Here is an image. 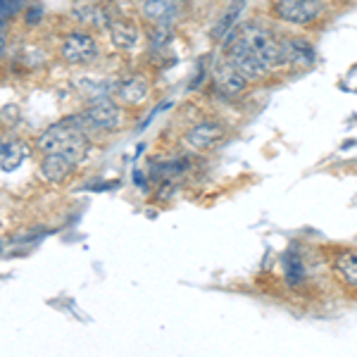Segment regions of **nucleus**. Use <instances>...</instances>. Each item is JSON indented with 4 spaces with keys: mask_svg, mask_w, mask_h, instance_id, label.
<instances>
[{
    "mask_svg": "<svg viewBox=\"0 0 357 357\" xmlns=\"http://www.w3.org/2000/svg\"><path fill=\"white\" fill-rule=\"evenodd\" d=\"M36 148L45 153H55L67 158L74 167L82 165L84 158L91 151V138L86 136L84 126L77 117L62 119V122L50 124L41 136L36 138Z\"/></svg>",
    "mask_w": 357,
    "mask_h": 357,
    "instance_id": "obj_1",
    "label": "nucleus"
},
{
    "mask_svg": "<svg viewBox=\"0 0 357 357\" xmlns=\"http://www.w3.org/2000/svg\"><path fill=\"white\" fill-rule=\"evenodd\" d=\"M227 36L234 38L236 43H241V48H243L245 53L264 69V72H269V69L281 65V43L276 41L269 31H264V29L255 26V24H248L241 29L234 26Z\"/></svg>",
    "mask_w": 357,
    "mask_h": 357,
    "instance_id": "obj_2",
    "label": "nucleus"
},
{
    "mask_svg": "<svg viewBox=\"0 0 357 357\" xmlns=\"http://www.w3.org/2000/svg\"><path fill=\"white\" fill-rule=\"evenodd\" d=\"M60 55L67 65H91V62L98 60L100 55V45L91 33L86 31H69L65 36V41L60 45Z\"/></svg>",
    "mask_w": 357,
    "mask_h": 357,
    "instance_id": "obj_3",
    "label": "nucleus"
},
{
    "mask_svg": "<svg viewBox=\"0 0 357 357\" xmlns=\"http://www.w3.org/2000/svg\"><path fill=\"white\" fill-rule=\"evenodd\" d=\"M82 126H93L100 131H114L122 124V107L112 102L110 98H98L86 107L82 117H77Z\"/></svg>",
    "mask_w": 357,
    "mask_h": 357,
    "instance_id": "obj_4",
    "label": "nucleus"
},
{
    "mask_svg": "<svg viewBox=\"0 0 357 357\" xmlns=\"http://www.w3.org/2000/svg\"><path fill=\"white\" fill-rule=\"evenodd\" d=\"M274 13L291 24H310L319 17L321 5L317 0H276Z\"/></svg>",
    "mask_w": 357,
    "mask_h": 357,
    "instance_id": "obj_5",
    "label": "nucleus"
},
{
    "mask_svg": "<svg viewBox=\"0 0 357 357\" xmlns=\"http://www.w3.org/2000/svg\"><path fill=\"white\" fill-rule=\"evenodd\" d=\"M107 31H110V41L114 43V48L119 50H131L141 38V29L129 17H114Z\"/></svg>",
    "mask_w": 357,
    "mask_h": 357,
    "instance_id": "obj_6",
    "label": "nucleus"
},
{
    "mask_svg": "<svg viewBox=\"0 0 357 357\" xmlns=\"http://www.w3.org/2000/svg\"><path fill=\"white\" fill-rule=\"evenodd\" d=\"M245 77L236 69L231 62H222L215 69V89L220 91L224 98H234L245 89Z\"/></svg>",
    "mask_w": 357,
    "mask_h": 357,
    "instance_id": "obj_7",
    "label": "nucleus"
},
{
    "mask_svg": "<svg viewBox=\"0 0 357 357\" xmlns=\"http://www.w3.org/2000/svg\"><path fill=\"white\" fill-rule=\"evenodd\" d=\"M222 138H224V126L217 124V122H200L186 134V141L191 143L195 151H207V148H215Z\"/></svg>",
    "mask_w": 357,
    "mask_h": 357,
    "instance_id": "obj_8",
    "label": "nucleus"
},
{
    "mask_svg": "<svg viewBox=\"0 0 357 357\" xmlns=\"http://www.w3.org/2000/svg\"><path fill=\"white\" fill-rule=\"evenodd\" d=\"M148 93H151V82L143 74H134V77L117 84V98L124 105H141Z\"/></svg>",
    "mask_w": 357,
    "mask_h": 357,
    "instance_id": "obj_9",
    "label": "nucleus"
},
{
    "mask_svg": "<svg viewBox=\"0 0 357 357\" xmlns=\"http://www.w3.org/2000/svg\"><path fill=\"white\" fill-rule=\"evenodd\" d=\"M183 0H143L141 13L148 22L153 24H165V22H172L181 10Z\"/></svg>",
    "mask_w": 357,
    "mask_h": 357,
    "instance_id": "obj_10",
    "label": "nucleus"
},
{
    "mask_svg": "<svg viewBox=\"0 0 357 357\" xmlns=\"http://www.w3.org/2000/svg\"><path fill=\"white\" fill-rule=\"evenodd\" d=\"M29 158V146L22 138H8L0 143V169L15 172Z\"/></svg>",
    "mask_w": 357,
    "mask_h": 357,
    "instance_id": "obj_11",
    "label": "nucleus"
},
{
    "mask_svg": "<svg viewBox=\"0 0 357 357\" xmlns=\"http://www.w3.org/2000/svg\"><path fill=\"white\" fill-rule=\"evenodd\" d=\"M72 172H74V165L69 162L67 158H62V155H55V153H45L43 155V160H41V176L48 183L67 181Z\"/></svg>",
    "mask_w": 357,
    "mask_h": 357,
    "instance_id": "obj_12",
    "label": "nucleus"
},
{
    "mask_svg": "<svg viewBox=\"0 0 357 357\" xmlns=\"http://www.w3.org/2000/svg\"><path fill=\"white\" fill-rule=\"evenodd\" d=\"M314 60V50L310 43L305 41H298V38H293V41H281V65H296V67H307L312 65Z\"/></svg>",
    "mask_w": 357,
    "mask_h": 357,
    "instance_id": "obj_13",
    "label": "nucleus"
},
{
    "mask_svg": "<svg viewBox=\"0 0 357 357\" xmlns=\"http://www.w3.org/2000/svg\"><path fill=\"white\" fill-rule=\"evenodd\" d=\"M243 5H245V0H236V3H231V8H229L227 13L222 15V20L217 22L215 29H212V38H215V41H224V38H227V33L231 31L234 24H236V20L241 17V10H243Z\"/></svg>",
    "mask_w": 357,
    "mask_h": 357,
    "instance_id": "obj_14",
    "label": "nucleus"
},
{
    "mask_svg": "<svg viewBox=\"0 0 357 357\" xmlns=\"http://www.w3.org/2000/svg\"><path fill=\"white\" fill-rule=\"evenodd\" d=\"M284 276L289 286H298L305 281V264L296 250H289L284 255Z\"/></svg>",
    "mask_w": 357,
    "mask_h": 357,
    "instance_id": "obj_15",
    "label": "nucleus"
},
{
    "mask_svg": "<svg viewBox=\"0 0 357 357\" xmlns=\"http://www.w3.org/2000/svg\"><path fill=\"white\" fill-rule=\"evenodd\" d=\"M333 264H336V272L345 284L357 289V252H341Z\"/></svg>",
    "mask_w": 357,
    "mask_h": 357,
    "instance_id": "obj_16",
    "label": "nucleus"
},
{
    "mask_svg": "<svg viewBox=\"0 0 357 357\" xmlns=\"http://www.w3.org/2000/svg\"><path fill=\"white\" fill-rule=\"evenodd\" d=\"M74 86H77V89L82 91V93L93 98V100H98V98H107L110 89H114L110 82H102V79H91V77L77 79V82H74Z\"/></svg>",
    "mask_w": 357,
    "mask_h": 357,
    "instance_id": "obj_17",
    "label": "nucleus"
},
{
    "mask_svg": "<svg viewBox=\"0 0 357 357\" xmlns=\"http://www.w3.org/2000/svg\"><path fill=\"white\" fill-rule=\"evenodd\" d=\"M24 0H0V26H5V22L10 17H15L22 10Z\"/></svg>",
    "mask_w": 357,
    "mask_h": 357,
    "instance_id": "obj_18",
    "label": "nucleus"
}]
</instances>
